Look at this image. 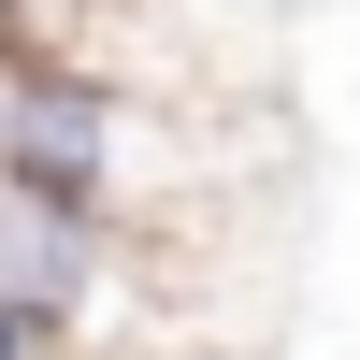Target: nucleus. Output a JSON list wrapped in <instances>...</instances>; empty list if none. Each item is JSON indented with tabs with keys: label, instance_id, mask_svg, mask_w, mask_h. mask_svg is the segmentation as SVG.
I'll list each match as a JSON object with an SVG mask.
<instances>
[{
	"label": "nucleus",
	"instance_id": "f257e3e1",
	"mask_svg": "<svg viewBox=\"0 0 360 360\" xmlns=\"http://www.w3.org/2000/svg\"><path fill=\"white\" fill-rule=\"evenodd\" d=\"M0 188L58 202V217H115L130 202V101L58 44H0Z\"/></svg>",
	"mask_w": 360,
	"mask_h": 360
},
{
	"label": "nucleus",
	"instance_id": "f03ea898",
	"mask_svg": "<svg viewBox=\"0 0 360 360\" xmlns=\"http://www.w3.org/2000/svg\"><path fill=\"white\" fill-rule=\"evenodd\" d=\"M58 346H72V332H58L44 303H0V360H58Z\"/></svg>",
	"mask_w": 360,
	"mask_h": 360
}]
</instances>
